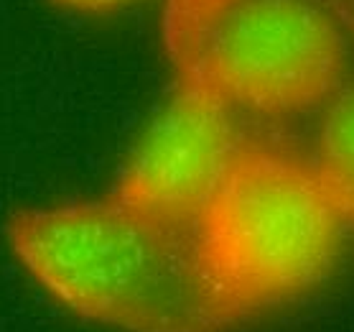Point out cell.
<instances>
[{
    "mask_svg": "<svg viewBox=\"0 0 354 332\" xmlns=\"http://www.w3.org/2000/svg\"><path fill=\"white\" fill-rule=\"evenodd\" d=\"M232 110L194 74H176L169 103L138 141L110 195L156 220L194 227L242 141Z\"/></svg>",
    "mask_w": 354,
    "mask_h": 332,
    "instance_id": "4",
    "label": "cell"
},
{
    "mask_svg": "<svg viewBox=\"0 0 354 332\" xmlns=\"http://www.w3.org/2000/svg\"><path fill=\"white\" fill-rule=\"evenodd\" d=\"M54 8L69 10L77 16H110L133 6L136 0H48Z\"/></svg>",
    "mask_w": 354,
    "mask_h": 332,
    "instance_id": "7",
    "label": "cell"
},
{
    "mask_svg": "<svg viewBox=\"0 0 354 332\" xmlns=\"http://www.w3.org/2000/svg\"><path fill=\"white\" fill-rule=\"evenodd\" d=\"M8 245L54 302L122 332H225L204 279L194 227L102 200L26 207L10 215Z\"/></svg>",
    "mask_w": 354,
    "mask_h": 332,
    "instance_id": "1",
    "label": "cell"
},
{
    "mask_svg": "<svg viewBox=\"0 0 354 332\" xmlns=\"http://www.w3.org/2000/svg\"><path fill=\"white\" fill-rule=\"evenodd\" d=\"M237 0H166L163 6V49L176 72L194 64L204 39Z\"/></svg>",
    "mask_w": 354,
    "mask_h": 332,
    "instance_id": "6",
    "label": "cell"
},
{
    "mask_svg": "<svg viewBox=\"0 0 354 332\" xmlns=\"http://www.w3.org/2000/svg\"><path fill=\"white\" fill-rule=\"evenodd\" d=\"M322 3L334 13L346 36L354 39V0H322Z\"/></svg>",
    "mask_w": 354,
    "mask_h": 332,
    "instance_id": "8",
    "label": "cell"
},
{
    "mask_svg": "<svg viewBox=\"0 0 354 332\" xmlns=\"http://www.w3.org/2000/svg\"><path fill=\"white\" fill-rule=\"evenodd\" d=\"M349 36L322 0H237L204 39L194 74L230 107L296 115L346 80Z\"/></svg>",
    "mask_w": 354,
    "mask_h": 332,
    "instance_id": "3",
    "label": "cell"
},
{
    "mask_svg": "<svg viewBox=\"0 0 354 332\" xmlns=\"http://www.w3.org/2000/svg\"><path fill=\"white\" fill-rule=\"evenodd\" d=\"M344 222L311 159L242 138L194 225L201 271L230 327L326 281Z\"/></svg>",
    "mask_w": 354,
    "mask_h": 332,
    "instance_id": "2",
    "label": "cell"
},
{
    "mask_svg": "<svg viewBox=\"0 0 354 332\" xmlns=\"http://www.w3.org/2000/svg\"><path fill=\"white\" fill-rule=\"evenodd\" d=\"M314 166L346 222H354V80L334 92L324 115Z\"/></svg>",
    "mask_w": 354,
    "mask_h": 332,
    "instance_id": "5",
    "label": "cell"
}]
</instances>
